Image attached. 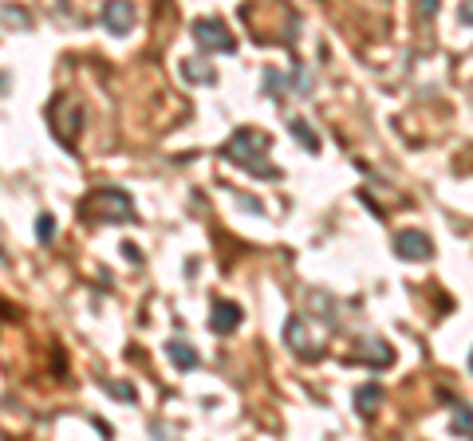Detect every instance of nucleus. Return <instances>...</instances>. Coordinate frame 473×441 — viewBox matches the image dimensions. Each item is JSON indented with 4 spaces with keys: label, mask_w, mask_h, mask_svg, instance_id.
<instances>
[{
    "label": "nucleus",
    "mask_w": 473,
    "mask_h": 441,
    "mask_svg": "<svg viewBox=\"0 0 473 441\" xmlns=\"http://www.w3.org/2000/svg\"><path fill=\"white\" fill-rule=\"evenodd\" d=\"M122 252H127V261H138V244L127 241V244H122Z\"/></svg>",
    "instance_id": "nucleus-18"
},
{
    "label": "nucleus",
    "mask_w": 473,
    "mask_h": 441,
    "mask_svg": "<svg viewBox=\"0 0 473 441\" xmlns=\"http://www.w3.org/2000/svg\"><path fill=\"white\" fill-rule=\"evenodd\" d=\"M36 241L40 244L56 241V213H40V217H36Z\"/></svg>",
    "instance_id": "nucleus-13"
},
{
    "label": "nucleus",
    "mask_w": 473,
    "mask_h": 441,
    "mask_svg": "<svg viewBox=\"0 0 473 441\" xmlns=\"http://www.w3.org/2000/svg\"><path fill=\"white\" fill-rule=\"evenodd\" d=\"M268 150H272V142L264 131H252V126H241V131L233 134L229 142L221 146V154L229 162H237L241 170H249L252 178H280V170L268 162Z\"/></svg>",
    "instance_id": "nucleus-1"
},
{
    "label": "nucleus",
    "mask_w": 473,
    "mask_h": 441,
    "mask_svg": "<svg viewBox=\"0 0 473 441\" xmlns=\"http://www.w3.org/2000/svg\"><path fill=\"white\" fill-rule=\"evenodd\" d=\"M453 433H473V410H469V406L458 410V418H453Z\"/></svg>",
    "instance_id": "nucleus-15"
},
{
    "label": "nucleus",
    "mask_w": 473,
    "mask_h": 441,
    "mask_svg": "<svg viewBox=\"0 0 473 441\" xmlns=\"http://www.w3.org/2000/svg\"><path fill=\"white\" fill-rule=\"evenodd\" d=\"M379 402H383V386H375V382H367V386L355 390V410H359L363 418H375V414H379Z\"/></svg>",
    "instance_id": "nucleus-9"
},
{
    "label": "nucleus",
    "mask_w": 473,
    "mask_h": 441,
    "mask_svg": "<svg viewBox=\"0 0 473 441\" xmlns=\"http://www.w3.org/2000/svg\"><path fill=\"white\" fill-rule=\"evenodd\" d=\"M181 75H186V79L190 83H217V71L209 67V63H193V60H181Z\"/></svg>",
    "instance_id": "nucleus-12"
},
{
    "label": "nucleus",
    "mask_w": 473,
    "mask_h": 441,
    "mask_svg": "<svg viewBox=\"0 0 473 441\" xmlns=\"http://www.w3.org/2000/svg\"><path fill=\"white\" fill-rule=\"evenodd\" d=\"M107 390H111L115 398H127V402L134 398V390H131V386H127V382H107Z\"/></svg>",
    "instance_id": "nucleus-16"
},
{
    "label": "nucleus",
    "mask_w": 473,
    "mask_h": 441,
    "mask_svg": "<svg viewBox=\"0 0 473 441\" xmlns=\"http://www.w3.org/2000/svg\"><path fill=\"white\" fill-rule=\"evenodd\" d=\"M103 28L115 32V36H131L134 28V0H107L103 4Z\"/></svg>",
    "instance_id": "nucleus-6"
},
{
    "label": "nucleus",
    "mask_w": 473,
    "mask_h": 441,
    "mask_svg": "<svg viewBox=\"0 0 473 441\" xmlns=\"http://www.w3.org/2000/svg\"><path fill=\"white\" fill-rule=\"evenodd\" d=\"M166 355H170V362L178 367V371H193V367L202 362V355L193 351L186 339H170V343H166Z\"/></svg>",
    "instance_id": "nucleus-8"
},
{
    "label": "nucleus",
    "mask_w": 473,
    "mask_h": 441,
    "mask_svg": "<svg viewBox=\"0 0 473 441\" xmlns=\"http://www.w3.org/2000/svg\"><path fill=\"white\" fill-rule=\"evenodd\" d=\"M245 311L237 308L233 300H213V311H209V327L217 331V335H233V331L241 327Z\"/></svg>",
    "instance_id": "nucleus-7"
},
{
    "label": "nucleus",
    "mask_w": 473,
    "mask_h": 441,
    "mask_svg": "<svg viewBox=\"0 0 473 441\" xmlns=\"http://www.w3.org/2000/svg\"><path fill=\"white\" fill-rule=\"evenodd\" d=\"M469 371H473V355H469Z\"/></svg>",
    "instance_id": "nucleus-19"
},
{
    "label": "nucleus",
    "mask_w": 473,
    "mask_h": 441,
    "mask_svg": "<svg viewBox=\"0 0 473 441\" xmlns=\"http://www.w3.org/2000/svg\"><path fill=\"white\" fill-rule=\"evenodd\" d=\"M394 256L399 261H430L434 241L418 229H403V232H394Z\"/></svg>",
    "instance_id": "nucleus-5"
},
{
    "label": "nucleus",
    "mask_w": 473,
    "mask_h": 441,
    "mask_svg": "<svg viewBox=\"0 0 473 441\" xmlns=\"http://www.w3.org/2000/svg\"><path fill=\"white\" fill-rule=\"evenodd\" d=\"M288 134H292L296 142H304L308 154H320V134L308 126V119H288Z\"/></svg>",
    "instance_id": "nucleus-10"
},
{
    "label": "nucleus",
    "mask_w": 473,
    "mask_h": 441,
    "mask_svg": "<svg viewBox=\"0 0 473 441\" xmlns=\"http://www.w3.org/2000/svg\"><path fill=\"white\" fill-rule=\"evenodd\" d=\"M438 4H442V0H422V4H418V8H422L426 16H434V12H438Z\"/></svg>",
    "instance_id": "nucleus-17"
},
{
    "label": "nucleus",
    "mask_w": 473,
    "mask_h": 441,
    "mask_svg": "<svg viewBox=\"0 0 473 441\" xmlns=\"http://www.w3.org/2000/svg\"><path fill=\"white\" fill-rule=\"evenodd\" d=\"M363 359L371 362V367H387L394 355H391V347H387L383 339H367V343H363Z\"/></svg>",
    "instance_id": "nucleus-11"
},
{
    "label": "nucleus",
    "mask_w": 473,
    "mask_h": 441,
    "mask_svg": "<svg viewBox=\"0 0 473 441\" xmlns=\"http://www.w3.org/2000/svg\"><path fill=\"white\" fill-rule=\"evenodd\" d=\"M264 95H272V99H284V95H288V91H284V75L276 67L264 71Z\"/></svg>",
    "instance_id": "nucleus-14"
},
{
    "label": "nucleus",
    "mask_w": 473,
    "mask_h": 441,
    "mask_svg": "<svg viewBox=\"0 0 473 441\" xmlns=\"http://www.w3.org/2000/svg\"><path fill=\"white\" fill-rule=\"evenodd\" d=\"M79 213L87 220H122V225L138 220L134 217V201L122 190H115V185H103V190H95L91 197H83Z\"/></svg>",
    "instance_id": "nucleus-2"
},
{
    "label": "nucleus",
    "mask_w": 473,
    "mask_h": 441,
    "mask_svg": "<svg viewBox=\"0 0 473 441\" xmlns=\"http://www.w3.org/2000/svg\"><path fill=\"white\" fill-rule=\"evenodd\" d=\"M193 40L205 51H237V36L221 20H213V16L209 20H193Z\"/></svg>",
    "instance_id": "nucleus-4"
},
{
    "label": "nucleus",
    "mask_w": 473,
    "mask_h": 441,
    "mask_svg": "<svg viewBox=\"0 0 473 441\" xmlns=\"http://www.w3.org/2000/svg\"><path fill=\"white\" fill-rule=\"evenodd\" d=\"M48 119H51V134L63 142V146H75V134L83 131V107L71 91H60L48 107Z\"/></svg>",
    "instance_id": "nucleus-3"
}]
</instances>
